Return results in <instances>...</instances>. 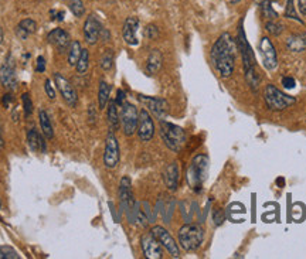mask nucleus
I'll use <instances>...</instances> for the list:
<instances>
[{"label": "nucleus", "mask_w": 306, "mask_h": 259, "mask_svg": "<svg viewBox=\"0 0 306 259\" xmlns=\"http://www.w3.org/2000/svg\"><path fill=\"white\" fill-rule=\"evenodd\" d=\"M211 63L220 77L228 78L235 70L237 60V44L230 33H223L211 47Z\"/></svg>", "instance_id": "f257e3e1"}, {"label": "nucleus", "mask_w": 306, "mask_h": 259, "mask_svg": "<svg viewBox=\"0 0 306 259\" xmlns=\"http://www.w3.org/2000/svg\"><path fill=\"white\" fill-rule=\"evenodd\" d=\"M237 46L241 54L242 63H244V73H245V80L248 82V85L252 87V89H257L259 85V74H258L257 68H255V60L252 56V50H251L250 44L245 37V32L242 25L238 27V37H237Z\"/></svg>", "instance_id": "f03ea898"}, {"label": "nucleus", "mask_w": 306, "mask_h": 259, "mask_svg": "<svg viewBox=\"0 0 306 259\" xmlns=\"http://www.w3.org/2000/svg\"><path fill=\"white\" fill-rule=\"evenodd\" d=\"M209 167L210 160L206 154H197L190 163L187 169V183L196 193L202 191L203 184L209 176Z\"/></svg>", "instance_id": "7ed1b4c3"}, {"label": "nucleus", "mask_w": 306, "mask_h": 259, "mask_svg": "<svg viewBox=\"0 0 306 259\" xmlns=\"http://www.w3.org/2000/svg\"><path fill=\"white\" fill-rule=\"evenodd\" d=\"M159 133H161L163 143L175 153H179L183 149V146L186 145L187 136H186L185 129L175 125V123H170V122L162 119L161 123H159Z\"/></svg>", "instance_id": "20e7f679"}, {"label": "nucleus", "mask_w": 306, "mask_h": 259, "mask_svg": "<svg viewBox=\"0 0 306 259\" xmlns=\"http://www.w3.org/2000/svg\"><path fill=\"white\" fill-rule=\"evenodd\" d=\"M204 239V231L197 224H186L179 229V243L187 252L197 251Z\"/></svg>", "instance_id": "39448f33"}, {"label": "nucleus", "mask_w": 306, "mask_h": 259, "mask_svg": "<svg viewBox=\"0 0 306 259\" xmlns=\"http://www.w3.org/2000/svg\"><path fill=\"white\" fill-rule=\"evenodd\" d=\"M264 99L266 106L272 111H283L296 102L295 98L283 94L281 89H278L272 84H268L264 89Z\"/></svg>", "instance_id": "423d86ee"}, {"label": "nucleus", "mask_w": 306, "mask_h": 259, "mask_svg": "<svg viewBox=\"0 0 306 259\" xmlns=\"http://www.w3.org/2000/svg\"><path fill=\"white\" fill-rule=\"evenodd\" d=\"M121 123L122 130L126 136H132L137 129V122H139V112H137L136 106L125 102L122 105L121 111Z\"/></svg>", "instance_id": "0eeeda50"}, {"label": "nucleus", "mask_w": 306, "mask_h": 259, "mask_svg": "<svg viewBox=\"0 0 306 259\" xmlns=\"http://www.w3.org/2000/svg\"><path fill=\"white\" fill-rule=\"evenodd\" d=\"M258 51L262 60V65L268 71H274L278 67V56H276V50H275L272 41L269 40V37H262L259 40Z\"/></svg>", "instance_id": "6e6552de"}, {"label": "nucleus", "mask_w": 306, "mask_h": 259, "mask_svg": "<svg viewBox=\"0 0 306 259\" xmlns=\"http://www.w3.org/2000/svg\"><path fill=\"white\" fill-rule=\"evenodd\" d=\"M119 163V145L112 130L106 135L104 150V164L106 169H115Z\"/></svg>", "instance_id": "1a4fd4ad"}, {"label": "nucleus", "mask_w": 306, "mask_h": 259, "mask_svg": "<svg viewBox=\"0 0 306 259\" xmlns=\"http://www.w3.org/2000/svg\"><path fill=\"white\" fill-rule=\"evenodd\" d=\"M137 99H139L159 121L165 119V116L169 112V104H168V101L163 99V98L137 95Z\"/></svg>", "instance_id": "9d476101"}, {"label": "nucleus", "mask_w": 306, "mask_h": 259, "mask_svg": "<svg viewBox=\"0 0 306 259\" xmlns=\"http://www.w3.org/2000/svg\"><path fill=\"white\" fill-rule=\"evenodd\" d=\"M150 232H152L153 236L161 242L162 246L169 252L173 258H179V256H180V251H179L178 243H176V241L173 239V236L170 235V232L168 229H165L163 227L156 225V227H153L152 229H150Z\"/></svg>", "instance_id": "9b49d317"}, {"label": "nucleus", "mask_w": 306, "mask_h": 259, "mask_svg": "<svg viewBox=\"0 0 306 259\" xmlns=\"http://www.w3.org/2000/svg\"><path fill=\"white\" fill-rule=\"evenodd\" d=\"M54 82H56L58 92L61 94V97H63V99L65 101V104L70 106L77 105L78 97H77V92H75V89H74V87L71 85V82L58 73L54 75Z\"/></svg>", "instance_id": "f8f14e48"}, {"label": "nucleus", "mask_w": 306, "mask_h": 259, "mask_svg": "<svg viewBox=\"0 0 306 259\" xmlns=\"http://www.w3.org/2000/svg\"><path fill=\"white\" fill-rule=\"evenodd\" d=\"M140 246L146 258L149 259H162L163 258V252H162L161 242L155 238L152 232L142 235L140 238Z\"/></svg>", "instance_id": "ddd939ff"}, {"label": "nucleus", "mask_w": 306, "mask_h": 259, "mask_svg": "<svg viewBox=\"0 0 306 259\" xmlns=\"http://www.w3.org/2000/svg\"><path fill=\"white\" fill-rule=\"evenodd\" d=\"M137 136L142 142H149L155 135V123L150 114L142 109L139 112V122H137Z\"/></svg>", "instance_id": "4468645a"}, {"label": "nucleus", "mask_w": 306, "mask_h": 259, "mask_svg": "<svg viewBox=\"0 0 306 259\" xmlns=\"http://www.w3.org/2000/svg\"><path fill=\"white\" fill-rule=\"evenodd\" d=\"M101 30H102V26L99 23V20L94 15H89L84 23V39H85V41L91 46L97 44V41L99 40Z\"/></svg>", "instance_id": "2eb2a0df"}, {"label": "nucleus", "mask_w": 306, "mask_h": 259, "mask_svg": "<svg viewBox=\"0 0 306 259\" xmlns=\"http://www.w3.org/2000/svg\"><path fill=\"white\" fill-rule=\"evenodd\" d=\"M137 29H139V20L136 17H128L123 23V29H122V37L125 43L130 46V47H136L139 44L137 40Z\"/></svg>", "instance_id": "dca6fc26"}, {"label": "nucleus", "mask_w": 306, "mask_h": 259, "mask_svg": "<svg viewBox=\"0 0 306 259\" xmlns=\"http://www.w3.org/2000/svg\"><path fill=\"white\" fill-rule=\"evenodd\" d=\"M47 40H49V43L53 47H56V49L60 50V51L67 50L70 47V44H71L70 34L65 32V30H63V29H54V30H51V32L49 33V36H47Z\"/></svg>", "instance_id": "f3484780"}, {"label": "nucleus", "mask_w": 306, "mask_h": 259, "mask_svg": "<svg viewBox=\"0 0 306 259\" xmlns=\"http://www.w3.org/2000/svg\"><path fill=\"white\" fill-rule=\"evenodd\" d=\"M0 81L8 89H16L17 77L15 65L12 64V61H6L0 68Z\"/></svg>", "instance_id": "a211bd4d"}, {"label": "nucleus", "mask_w": 306, "mask_h": 259, "mask_svg": "<svg viewBox=\"0 0 306 259\" xmlns=\"http://www.w3.org/2000/svg\"><path fill=\"white\" fill-rule=\"evenodd\" d=\"M119 197H121L122 205L126 208V211L132 210L135 200H133V193H132V184H130V178L123 177L121 180V186H119Z\"/></svg>", "instance_id": "6ab92c4d"}, {"label": "nucleus", "mask_w": 306, "mask_h": 259, "mask_svg": "<svg viewBox=\"0 0 306 259\" xmlns=\"http://www.w3.org/2000/svg\"><path fill=\"white\" fill-rule=\"evenodd\" d=\"M179 178H180V171H179L178 163H170L169 166L166 167L165 173H163L165 184H166V187L169 188L170 191H176L178 190Z\"/></svg>", "instance_id": "aec40b11"}, {"label": "nucleus", "mask_w": 306, "mask_h": 259, "mask_svg": "<svg viewBox=\"0 0 306 259\" xmlns=\"http://www.w3.org/2000/svg\"><path fill=\"white\" fill-rule=\"evenodd\" d=\"M162 65H163V56L159 50H152L149 57H147V63H146V71L149 75H155L161 71Z\"/></svg>", "instance_id": "412c9836"}, {"label": "nucleus", "mask_w": 306, "mask_h": 259, "mask_svg": "<svg viewBox=\"0 0 306 259\" xmlns=\"http://www.w3.org/2000/svg\"><path fill=\"white\" fill-rule=\"evenodd\" d=\"M286 47L292 53H302L306 50V34H292L286 39Z\"/></svg>", "instance_id": "4be33fe9"}, {"label": "nucleus", "mask_w": 306, "mask_h": 259, "mask_svg": "<svg viewBox=\"0 0 306 259\" xmlns=\"http://www.w3.org/2000/svg\"><path fill=\"white\" fill-rule=\"evenodd\" d=\"M27 143L33 152H46L44 139L36 129H30L27 132Z\"/></svg>", "instance_id": "5701e85b"}, {"label": "nucleus", "mask_w": 306, "mask_h": 259, "mask_svg": "<svg viewBox=\"0 0 306 259\" xmlns=\"http://www.w3.org/2000/svg\"><path fill=\"white\" fill-rule=\"evenodd\" d=\"M106 118H108V125H109V129L112 132H116L119 129V123H121V118L118 115V106L115 101H111L109 105H108V112H106Z\"/></svg>", "instance_id": "b1692460"}, {"label": "nucleus", "mask_w": 306, "mask_h": 259, "mask_svg": "<svg viewBox=\"0 0 306 259\" xmlns=\"http://www.w3.org/2000/svg\"><path fill=\"white\" fill-rule=\"evenodd\" d=\"M39 119H40V128L43 135L47 139H53L54 138V130H53V126H51V122H50V118L47 112L40 108L39 109Z\"/></svg>", "instance_id": "393cba45"}, {"label": "nucleus", "mask_w": 306, "mask_h": 259, "mask_svg": "<svg viewBox=\"0 0 306 259\" xmlns=\"http://www.w3.org/2000/svg\"><path fill=\"white\" fill-rule=\"evenodd\" d=\"M109 95H111V87L105 81L99 82V89H98V105L99 109H105L109 104Z\"/></svg>", "instance_id": "a878e982"}, {"label": "nucleus", "mask_w": 306, "mask_h": 259, "mask_svg": "<svg viewBox=\"0 0 306 259\" xmlns=\"http://www.w3.org/2000/svg\"><path fill=\"white\" fill-rule=\"evenodd\" d=\"M81 44L80 41H71L70 47H68V64L75 67L77 65V61L81 56Z\"/></svg>", "instance_id": "bb28decb"}, {"label": "nucleus", "mask_w": 306, "mask_h": 259, "mask_svg": "<svg viewBox=\"0 0 306 259\" xmlns=\"http://www.w3.org/2000/svg\"><path fill=\"white\" fill-rule=\"evenodd\" d=\"M77 71L80 74H85L87 71H88L89 68V53L88 50L82 49V51H81V56L80 58H78V61H77Z\"/></svg>", "instance_id": "cd10ccee"}, {"label": "nucleus", "mask_w": 306, "mask_h": 259, "mask_svg": "<svg viewBox=\"0 0 306 259\" xmlns=\"http://www.w3.org/2000/svg\"><path fill=\"white\" fill-rule=\"evenodd\" d=\"M70 10L75 17H82L85 15V6L82 0H70Z\"/></svg>", "instance_id": "c85d7f7f"}, {"label": "nucleus", "mask_w": 306, "mask_h": 259, "mask_svg": "<svg viewBox=\"0 0 306 259\" xmlns=\"http://www.w3.org/2000/svg\"><path fill=\"white\" fill-rule=\"evenodd\" d=\"M99 65H101V68L105 70V71H108V70H111V68H112V65H113L112 50H106V51H105L104 54H102V57H101Z\"/></svg>", "instance_id": "c756f323"}, {"label": "nucleus", "mask_w": 306, "mask_h": 259, "mask_svg": "<svg viewBox=\"0 0 306 259\" xmlns=\"http://www.w3.org/2000/svg\"><path fill=\"white\" fill-rule=\"evenodd\" d=\"M261 10H262V16L265 17L266 20H276L278 15H276V12H275L274 9L271 8V3L268 0H262Z\"/></svg>", "instance_id": "7c9ffc66"}, {"label": "nucleus", "mask_w": 306, "mask_h": 259, "mask_svg": "<svg viewBox=\"0 0 306 259\" xmlns=\"http://www.w3.org/2000/svg\"><path fill=\"white\" fill-rule=\"evenodd\" d=\"M265 29L266 32L269 33V34H272V36H279L282 32H283V26L281 25V23H278V22H275V20H269V22H266L265 25Z\"/></svg>", "instance_id": "2f4dec72"}, {"label": "nucleus", "mask_w": 306, "mask_h": 259, "mask_svg": "<svg viewBox=\"0 0 306 259\" xmlns=\"http://www.w3.org/2000/svg\"><path fill=\"white\" fill-rule=\"evenodd\" d=\"M285 17L288 19H292V20H296L299 23H302V20L298 17V13H296V9H295V5H293V0H288L286 2V8H285Z\"/></svg>", "instance_id": "473e14b6"}, {"label": "nucleus", "mask_w": 306, "mask_h": 259, "mask_svg": "<svg viewBox=\"0 0 306 259\" xmlns=\"http://www.w3.org/2000/svg\"><path fill=\"white\" fill-rule=\"evenodd\" d=\"M19 253H17L13 248L10 246H0V259H19Z\"/></svg>", "instance_id": "72a5a7b5"}, {"label": "nucleus", "mask_w": 306, "mask_h": 259, "mask_svg": "<svg viewBox=\"0 0 306 259\" xmlns=\"http://www.w3.org/2000/svg\"><path fill=\"white\" fill-rule=\"evenodd\" d=\"M19 27H22L29 34H33V33H36V30H37V23L34 20H32V19H25V20H22L19 23Z\"/></svg>", "instance_id": "f704fd0d"}, {"label": "nucleus", "mask_w": 306, "mask_h": 259, "mask_svg": "<svg viewBox=\"0 0 306 259\" xmlns=\"http://www.w3.org/2000/svg\"><path fill=\"white\" fill-rule=\"evenodd\" d=\"M22 101H23V109H25V116L26 118H29L30 115L33 114V101L32 98H30V95L26 92V94H23V97H22Z\"/></svg>", "instance_id": "c9c22d12"}, {"label": "nucleus", "mask_w": 306, "mask_h": 259, "mask_svg": "<svg viewBox=\"0 0 306 259\" xmlns=\"http://www.w3.org/2000/svg\"><path fill=\"white\" fill-rule=\"evenodd\" d=\"M145 36L149 39V40H156V39L159 37V29H158L155 25L146 26Z\"/></svg>", "instance_id": "e433bc0d"}, {"label": "nucleus", "mask_w": 306, "mask_h": 259, "mask_svg": "<svg viewBox=\"0 0 306 259\" xmlns=\"http://www.w3.org/2000/svg\"><path fill=\"white\" fill-rule=\"evenodd\" d=\"M224 212H223V210H220V208H216V210L213 211V219H214V224L216 225H221L223 222H224Z\"/></svg>", "instance_id": "4c0bfd02"}, {"label": "nucleus", "mask_w": 306, "mask_h": 259, "mask_svg": "<svg viewBox=\"0 0 306 259\" xmlns=\"http://www.w3.org/2000/svg\"><path fill=\"white\" fill-rule=\"evenodd\" d=\"M44 89H46V94L50 99H56L57 94L56 89H54V85L51 84V80H46V85H44Z\"/></svg>", "instance_id": "58836bf2"}, {"label": "nucleus", "mask_w": 306, "mask_h": 259, "mask_svg": "<svg viewBox=\"0 0 306 259\" xmlns=\"http://www.w3.org/2000/svg\"><path fill=\"white\" fill-rule=\"evenodd\" d=\"M282 85H283V88L292 89V88H295L296 81H295L292 77H285V78H282Z\"/></svg>", "instance_id": "ea45409f"}, {"label": "nucleus", "mask_w": 306, "mask_h": 259, "mask_svg": "<svg viewBox=\"0 0 306 259\" xmlns=\"http://www.w3.org/2000/svg\"><path fill=\"white\" fill-rule=\"evenodd\" d=\"M36 71L37 73H44L46 71V60L44 57H39L37 58V67H36Z\"/></svg>", "instance_id": "a19ab883"}, {"label": "nucleus", "mask_w": 306, "mask_h": 259, "mask_svg": "<svg viewBox=\"0 0 306 259\" xmlns=\"http://www.w3.org/2000/svg\"><path fill=\"white\" fill-rule=\"evenodd\" d=\"M125 98H126V94L122 91V89H118V98H116V105H123L125 104Z\"/></svg>", "instance_id": "79ce46f5"}, {"label": "nucleus", "mask_w": 306, "mask_h": 259, "mask_svg": "<svg viewBox=\"0 0 306 259\" xmlns=\"http://www.w3.org/2000/svg\"><path fill=\"white\" fill-rule=\"evenodd\" d=\"M16 34H17V37H19L20 40H26V39H27V37L30 36L29 33L26 32V30H23L22 27H19V26H17V29H16Z\"/></svg>", "instance_id": "37998d69"}, {"label": "nucleus", "mask_w": 306, "mask_h": 259, "mask_svg": "<svg viewBox=\"0 0 306 259\" xmlns=\"http://www.w3.org/2000/svg\"><path fill=\"white\" fill-rule=\"evenodd\" d=\"M296 2H298L299 12H300L303 16H306V0H296Z\"/></svg>", "instance_id": "c03bdc74"}, {"label": "nucleus", "mask_w": 306, "mask_h": 259, "mask_svg": "<svg viewBox=\"0 0 306 259\" xmlns=\"http://www.w3.org/2000/svg\"><path fill=\"white\" fill-rule=\"evenodd\" d=\"M51 15H53V20H58V22H61L63 19H64V13L63 12H51Z\"/></svg>", "instance_id": "a18cd8bd"}, {"label": "nucleus", "mask_w": 306, "mask_h": 259, "mask_svg": "<svg viewBox=\"0 0 306 259\" xmlns=\"http://www.w3.org/2000/svg\"><path fill=\"white\" fill-rule=\"evenodd\" d=\"M12 101H13V97H12L10 94H6V95L3 97V105L6 106V108H9V105L12 104Z\"/></svg>", "instance_id": "49530a36"}, {"label": "nucleus", "mask_w": 306, "mask_h": 259, "mask_svg": "<svg viewBox=\"0 0 306 259\" xmlns=\"http://www.w3.org/2000/svg\"><path fill=\"white\" fill-rule=\"evenodd\" d=\"M5 147V139H3V132H2V125H0V150Z\"/></svg>", "instance_id": "de8ad7c7"}, {"label": "nucleus", "mask_w": 306, "mask_h": 259, "mask_svg": "<svg viewBox=\"0 0 306 259\" xmlns=\"http://www.w3.org/2000/svg\"><path fill=\"white\" fill-rule=\"evenodd\" d=\"M276 184H278V187H285V178L279 177L278 180H276Z\"/></svg>", "instance_id": "09e8293b"}, {"label": "nucleus", "mask_w": 306, "mask_h": 259, "mask_svg": "<svg viewBox=\"0 0 306 259\" xmlns=\"http://www.w3.org/2000/svg\"><path fill=\"white\" fill-rule=\"evenodd\" d=\"M3 41V30H2V26H0V44Z\"/></svg>", "instance_id": "8fccbe9b"}, {"label": "nucleus", "mask_w": 306, "mask_h": 259, "mask_svg": "<svg viewBox=\"0 0 306 259\" xmlns=\"http://www.w3.org/2000/svg\"><path fill=\"white\" fill-rule=\"evenodd\" d=\"M228 2H230V3H233V5H235V3H238L240 0H228Z\"/></svg>", "instance_id": "3c124183"}, {"label": "nucleus", "mask_w": 306, "mask_h": 259, "mask_svg": "<svg viewBox=\"0 0 306 259\" xmlns=\"http://www.w3.org/2000/svg\"><path fill=\"white\" fill-rule=\"evenodd\" d=\"M0 208H2V202H0Z\"/></svg>", "instance_id": "603ef678"}]
</instances>
